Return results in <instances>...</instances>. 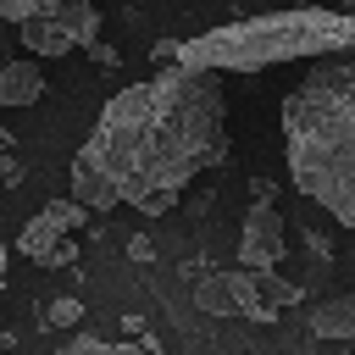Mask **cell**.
<instances>
[{
	"mask_svg": "<svg viewBox=\"0 0 355 355\" xmlns=\"http://www.w3.org/2000/svg\"><path fill=\"white\" fill-rule=\"evenodd\" d=\"M83 50H89V61H94V67H122V55H116V50H111L105 39H89Z\"/></svg>",
	"mask_w": 355,
	"mask_h": 355,
	"instance_id": "cell-12",
	"label": "cell"
},
{
	"mask_svg": "<svg viewBox=\"0 0 355 355\" xmlns=\"http://www.w3.org/2000/svg\"><path fill=\"white\" fill-rule=\"evenodd\" d=\"M194 300H200V311H244V316H272L277 305H288L294 300V288L288 283H277V277H266V272H250V266H239V272H216V277H205L200 288H194Z\"/></svg>",
	"mask_w": 355,
	"mask_h": 355,
	"instance_id": "cell-4",
	"label": "cell"
},
{
	"mask_svg": "<svg viewBox=\"0 0 355 355\" xmlns=\"http://www.w3.org/2000/svg\"><path fill=\"white\" fill-rule=\"evenodd\" d=\"M44 322H50V327H72V322H83V305H78L72 294H61V300L44 311Z\"/></svg>",
	"mask_w": 355,
	"mask_h": 355,
	"instance_id": "cell-11",
	"label": "cell"
},
{
	"mask_svg": "<svg viewBox=\"0 0 355 355\" xmlns=\"http://www.w3.org/2000/svg\"><path fill=\"white\" fill-rule=\"evenodd\" d=\"M227 155V100L216 72L166 67L105 100L94 133L72 155V200L89 211L133 205L166 216L178 194Z\"/></svg>",
	"mask_w": 355,
	"mask_h": 355,
	"instance_id": "cell-1",
	"label": "cell"
},
{
	"mask_svg": "<svg viewBox=\"0 0 355 355\" xmlns=\"http://www.w3.org/2000/svg\"><path fill=\"white\" fill-rule=\"evenodd\" d=\"M311 333H316V338H355V294L322 300V305L311 311Z\"/></svg>",
	"mask_w": 355,
	"mask_h": 355,
	"instance_id": "cell-9",
	"label": "cell"
},
{
	"mask_svg": "<svg viewBox=\"0 0 355 355\" xmlns=\"http://www.w3.org/2000/svg\"><path fill=\"white\" fill-rule=\"evenodd\" d=\"M11 44H17V33H11V28H6V17H0V61L11 55Z\"/></svg>",
	"mask_w": 355,
	"mask_h": 355,
	"instance_id": "cell-16",
	"label": "cell"
},
{
	"mask_svg": "<svg viewBox=\"0 0 355 355\" xmlns=\"http://www.w3.org/2000/svg\"><path fill=\"white\" fill-rule=\"evenodd\" d=\"M255 205L244 211V227H239V266L250 272H272L283 261V211L272 205V183H255Z\"/></svg>",
	"mask_w": 355,
	"mask_h": 355,
	"instance_id": "cell-6",
	"label": "cell"
},
{
	"mask_svg": "<svg viewBox=\"0 0 355 355\" xmlns=\"http://www.w3.org/2000/svg\"><path fill=\"white\" fill-rule=\"evenodd\" d=\"M39 94H44V67L6 55L0 61V105H33Z\"/></svg>",
	"mask_w": 355,
	"mask_h": 355,
	"instance_id": "cell-8",
	"label": "cell"
},
{
	"mask_svg": "<svg viewBox=\"0 0 355 355\" xmlns=\"http://www.w3.org/2000/svg\"><path fill=\"white\" fill-rule=\"evenodd\" d=\"M61 355H155L150 344H105V338H72Z\"/></svg>",
	"mask_w": 355,
	"mask_h": 355,
	"instance_id": "cell-10",
	"label": "cell"
},
{
	"mask_svg": "<svg viewBox=\"0 0 355 355\" xmlns=\"http://www.w3.org/2000/svg\"><path fill=\"white\" fill-rule=\"evenodd\" d=\"M17 44L28 55H39V61H55V55L78 50V39H72V28H67V17H61L55 0L39 6V11H28V17H17Z\"/></svg>",
	"mask_w": 355,
	"mask_h": 355,
	"instance_id": "cell-7",
	"label": "cell"
},
{
	"mask_svg": "<svg viewBox=\"0 0 355 355\" xmlns=\"http://www.w3.org/2000/svg\"><path fill=\"white\" fill-rule=\"evenodd\" d=\"M0 183H22V161L11 150H0Z\"/></svg>",
	"mask_w": 355,
	"mask_h": 355,
	"instance_id": "cell-14",
	"label": "cell"
},
{
	"mask_svg": "<svg viewBox=\"0 0 355 355\" xmlns=\"http://www.w3.org/2000/svg\"><path fill=\"white\" fill-rule=\"evenodd\" d=\"M355 44V11H327V6H288L244 22H222L194 39H155V61L194 67V72H266L277 61H316L333 50Z\"/></svg>",
	"mask_w": 355,
	"mask_h": 355,
	"instance_id": "cell-3",
	"label": "cell"
},
{
	"mask_svg": "<svg viewBox=\"0 0 355 355\" xmlns=\"http://www.w3.org/2000/svg\"><path fill=\"white\" fill-rule=\"evenodd\" d=\"M0 150H17V139H11V128L0 122Z\"/></svg>",
	"mask_w": 355,
	"mask_h": 355,
	"instance_id": "cell-17",
	"label": "cell"
},
{
	"mask_svg": "<svg viewBox=\"0 0 355 355\" xmlns=\"http://www.w3.org/2000/svg\"><path fill=\"white\" fill-rule=\"evenodd\" d=\"M128 255H133V261H150L155 250H150V239H128Z\"/></svg>",
	"mask_w": 355,
	"mask_h": 355,
	"instance_id": "cell-15",
	"label": "cell"
},
{
	"mask_svg": "<svg viewBox=\"0 0 355 355\" xmlns=\"http://www.w3.org/2000/svg\"><path fill=\"white\" fill-rule=\"evenodd\" d=\"M283 155L305 200L355 227V44L316 55L283 100Z\"/></svg>",
	"mask_w": 355,
	"mask_h": 355,
	"instance_id": "cell-2",
	"label": "cell"
},
{
	"mask_svg": "<svg viewBox=\"0 0 355 355\" xmlns=\"http://www.w3.org/2000/svg\"><path fill=\"white\" fill-rule=\"evenodd\" d=\"M294 6H316V0H294Z\"/></svg>",
	"mask_w": 355,
	"mask_h": 355,
	"instance_id": "cell-19",
	"label": "cell"
},
{
	"mask_svg": "<svg viewBox=\"0 0 355 355\" xmlns=\"http://www.w3.org/2000/svg\"><path fill=\"white\" fill-rule=\"evenodd\" d=\"M0 288H6V244H0Z\"/></svg>",
	"mask_w": 355,
	"mask_h": 355,
	"instance_id": "cell-18",
	"label": "cell"
},
{
	"mask_svg": "<svg viewBox=\"0 0 355 355\" xmlns=\"http://www.w3.org/2000/svg\"><path fill=\"white\" fill-rule=\"evenodd\" d=\"M39 6H50V0H0V17H28V11H39Z\"/></svg>",
	"mask_w": 355,
	"mask_h": 355,
	"instance_id": "cell-13",
	"label": "cell"
},
{
	"mask_svg": "<svg viewBox=\"0 0 355 355\" xmlns=\"http://www.w3.org/2000/svg\"><path fill=\"white\" fill-rule=\"evenodd\" d=\"M83 222H89V205H78V200H50V205L22 227L17 250H22L28 261H39V266H72V261H78V244H72L67 233H78Z\"/></svg>",
	"mask_w": 355,
	"mask_h": 355,
	"instance_id": "cell-5",
	"label": "cell"
}]
</instances>
